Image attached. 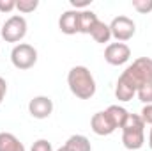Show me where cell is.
Listing matches in <instances>:
<instances>
[{"instance_id": "obj_22", "label": "cell", "mask_w": 152, "mask_h": 151, "mask_svg": "<svg viewBox=\"0 0 152 151\" xmlns=\"http://www.w3.org/2000/svg\"><path fill=\"white\" fill-rule=\"evenodd\" d=\"M140 117L145 124H151L152 126V105H143L142 112H140Z\"/></svg>"}, {"instance_id": "obj_13", "label": "cell", "mask_w": 152, "mask_h": 151, "mask_svg": "<svg viewBox=\"0 0 152 151\" xmlns=\"http://www.w3.org/2000/svg\"><path fill=\"white\" fill-rule=\"evenodd\" d=\"M99 21L97 14L90 9H85V11H80V34H88L90 36V30L94 29V25Z\"/></svg>"}, {"instance_id": "obj_2", "label": "cell", "mask_w": 152, "mask_h": 151, "mask_svg": "<svg viewBox=\"0 0 152 151\" xmlns=\"http://www.w3.org/2000/svg\"><path fill=\"white\" fill-rule=\"evenodd\" d=\"M118 78L124 80L127 85H131L134 91H138L142 85L152 82V59L151 57H138L136 61H133V64H129L122 71V75Z\"/></svg>"}, {"instance_id": "obj_25", "label": "cell", "mask_w": 152, "mask_h": 151, "mask_svg": "<svg viewBox=\"0 0 152 151\" xmlns=\"http://www.w3.org/2000/svg\"><path fill=\"white\" fill-rule=\"evenodd\" d=\"M149 148L152 150V128H151V132H149Z\"/></svg>"}, {"instance_id": "obj_24", "label": "cell", "mask_w": 152, "mask_h": 151, "mask_svg": "<svg viewBox=\"0 0 152 151\" xmlns=\"http://www.w3.org/2000/svg\"><path fill=\"white\" fill-rule=\"evenodd\" d=\"M5 94H7V82H5L4 76H0V105L5 100Z\"/></svg>"}, {"instance_id": "obj_17", "label": "cell", "mask_w": 152, "mask_h": 151, "mask_svg": "<svg viewBox=\"0 0 152 151\" xmlns=\"http://www.w3.org/2000/svg\"><path fill=\"white\" fill-rule=\"evenodd\" d=\"M136 96H138V100H140L143 105H152V82L142 85V87L136 91Z\"/></svg>"}, {"instance_id": "obj_3", "label": "cell", "mask_w": 152, "mask_h": 151, "mask_svg": "<svg viewBox=\"0 0 152 151\" xmlns=\"http://www.w3.org/2000/svg\"><path fill=\"white\" fill-rule=\"evenodd\" d=\"M122 130V144L126 150L136 151L145 142V123L142 121L140 114H129L127 121L124 123Z\"/></svg>"}, {"instance_id": "obj_23", "label": "cell", "mask_w": 152, "mask_h": 151, "mask_svg": "<svg viewBox=\"0 0 152 151\" xmlns=\"http://www.w3.org/2000/svg\"><path fill=\"white\" fill-rule=\"evenodd\" d=\"M90 4H92V0H71V5L76 11H85Z\"/></svg>"}, {"instance_id": "obj_5", "label": "cell", "mask_w": 152, "mask_h": 151, "mask_svg": "<svg viewBox=\"0 0 152 151\" xmlns=\"http://www.w3.org/2000/svg\"><path fill=\"white\" fill-rule=\"evenodd\" d=\"M27 20L20 14L11 16L9 20H5V23L0 27V36L5 43H16L20 44V41L27 36Z\"/></svg>"}, {"instance_id": "obj_4", "label": "cell", "mask_w": 152, "mask_h": 151, "mask_svg": "<svg viewBox=\"0 0 152 151\" xmlns=\"http://www.w3.org/2000/svg\"><path fill=\"white\" fill-rule=\"evenodd\" d=\"M11 62L16 70H30L37 62V50L28 43L14 44V48L11 50Z\"/></svg>"}, {"instance_id": "obj_12", "label": "cell", "mask_w": 152, "mask_h": 151, "mask_svg": "<svg viewBox=\"0 0 152 151\" xmlns=\"http://www.w3.org/2000/svg\"><path fill=\"white\" fill-rule=\"evenodd\" d=\"M62 148H64V151H92L90 141L85 135H80V133L71 135Z\"/></svg>"}, {"instance_id": "obj_14", "label": "cell", "mask_w": 152, "mask_h": 151, "mask_svg": "<svg viewBox=\"0 0 152 151\" xmlns=\"http://www.w3.org/2000/svg\"><path fill=\"white\" fill-rule=\"evenodd\" d=\"M90 38L94 39L96 43H99V44H104V43H110V39H112V32H110V25H106L104 21H97L96 25H94V29L90 30Z\"/></svg>"}, {"instance_id": "obj_15", "label": "cell", "mask_w": 152, "mask_h": 151, "mask_svg": "<svg viewBox=\"0 0 152 151\" xmlns=\"http://www.w3.org/2000/svg\"><path fill=\"white\" fill-rule=\"evenodd\" d=\"M106 112H108V115H110V119L113 121V124H115L117 130L122 128L124 123H126L127 117H129V112H127L124 107H120V105H110V107L106 109Z\"/></svg>"}, {"instance_id": "obj_9", "label": "cell", "mask_w": 152, "mask_h": 151, "mask_svg": "<svg viewBox=\"0 0 152 151\" xmlns=\"http://www.w3.org/2000/svg\"><path fill=\"white\" fill-rule=\"evenodd\" d=\"M90 128L96 135L99 137H106V135H112L115 130V124L113 121L110 119V115L106 110H101V112H96L90 119Z\"/></svg>"}, {"instance_id": "obj_18", "label": "cell", "mask_w": 152, "mask_h": 151, "mask_svg": "<svg viewBox=\"0 0 152 151\" xmlns=\"http://www.w3.org/2000/svg\"><path fill=\"white\" fill-rule=\"evenodd\" d=\"M37 7H39V0H16V9L21 14L34 13Z\"/></svg>"}, {"instance_id": "obj_6", "label": "cell", "mask_w": 152, "mask_h": 151, "mask_svg": "<svg viewBox=\"0 0 152 151\" xmlns=\"http://www.w3.org/2000/svg\"><path fill=\"white\" fill-rule=\"evenodd\" d=\"M110 32L117 43H126L136 34V23L127 16H117L110 23Z\"/></svg>"}, {"instance_id": "obj_11", "label": "cell", "mask_w": 152, "mask_h": 151, "mask_svg": "<svg viewBox=\"0 0 152 151\" xmlns=\"http://www.w3.org/2000/svg\"><path fill=\"white\" fill-rule=\"evenodd\" d=\"M0 151H27L25 144L11 132H0Z\"/></svg>"}, {"instance_id": "obj_7", "label": "cell", "mask_w": 152, "mask_h": 151, "mask_svg": "<svg viewBox=\"0 0 152 151\" xmlns=\"http://www.w3.org/2000/svg\"><path fill=\"white\" fill-rule=\"evenodd\" d=\"M131 59V48L126 43H110L104 48V61L110 66H124Z\"/></svg>"}, {"instance_id": "obj_1", "label": "cell", "mask_w": 152, "mask_h": 151, "mask_svg": "<svg viewBox=\"0 0 152 151\" xmlns=\"http://www.w3.org/2000/svg\"><path fill=\"white\" fill-rule=\"evenodd\" d=\"M67 85L69 91L78 100H90L96 94V80L87 66H73L67 73Z\"/></svg>"}, {"instance_id": "obj_27", "label": "cell", "mask_w": 152, "mask_h": 151, "mask_svg": "<svg viewBox=\"0 0 152 151\" xmlns=\"http://www.w3.org/2000/svg\"><path fill=\"white\" fill-rule=\"evenodd\" d=\"M0 27H2V25H0Z\"/></svg>"}, {"instance_id": "obj_20", "label": "cell", "mask_w": 152, "mask_h": 151, "mask_svg": "<svg viewBox=\"0 0 152 151\" xmlns=\"http://www.w3.org/2000/svg\"><path fill=\"white\" fill-rule=\"evenodd\" d=\"M30 151H53V146H51V142L46 141V139H37V141L32 144Z\"/></svg>"}, {"instance_id": "obj_8", "label": "cell", "mask_w": 152, "mask_h": 151, "mask_svg": "<svg viewBox=\"0 0 152 151\" xmlns=\"http://www.w3.org/2000/svg\"><path fill=\"white\" fill-rule=\"evenodd\" d=\"M53 112V100L50 96H34L28 101V114L34 119H48Z\"/></svg>"}, {"instance_id": "obj_10", "label": "cell", "mask_w": 152, "mask_h": 151, "mask_svg": "<svg viewBox=\"0 0 152 151\" xmlns=\"http://www.w3.org/2000/svg\"><path fill=\"white\" fill-rule=\"evenodd\" d=\"M58 29L66 36L80 34V11L69 9V11L62 13V16L58 18Z\"/></svg>"}, {"instance_id": "obj_26", "label": "cell", "mask_w": 152, "mask_h": 151, "mask_svg": "<svg viewBox=\"0 0 152 151\" xmlns=\"http://www.w3.org/2000/svg\"><path fill=\"white\" fill-rule=\"evenodd\" d=\"M57 151H64V148H58V150H57Z\"/></svg>"}, {"instance_id": "obj_16", "label": "cell", "mask_w": 152, "mask_h": 151, "mask_svg": "<svg viewBox=\"0 0 152 151\" xmlns=\"http://www.w3.org/2000/svg\"><path fill=\"white\" fill-rule=\"evenodd\" d=\"M134 96H136V91L131 85H127L124 80L118 78L117 84H115V98L118 101H131Z\"/></svg>"}, {"instance_id": "obj_21", "label": "cell", "mask_w": 152, "mask_h": 151, "mask_svg": "<svg viewBox=\"0 0 152 151\" xmlns=\"http://www.w3.org/2000/svg\"><path fill=\"white\" fill-rule=\"evenodd\" d=\"M16 9V0H0V13H12Z\"/></svg>"}, {"instance_id": "obj_19", "label": "cell", "mask_w": 152, "mask_h": 151, "mask_svg": "<svg viewBox=\"0 0 152 151\" xmlns=\"http://www.w3.org/2000/svg\"><path fill=\"white\" fill-rule=\"evenodd\" d=\"M133 7L140 14H147L152 11V0H133Z\"/></svg>"}]
</instances>
